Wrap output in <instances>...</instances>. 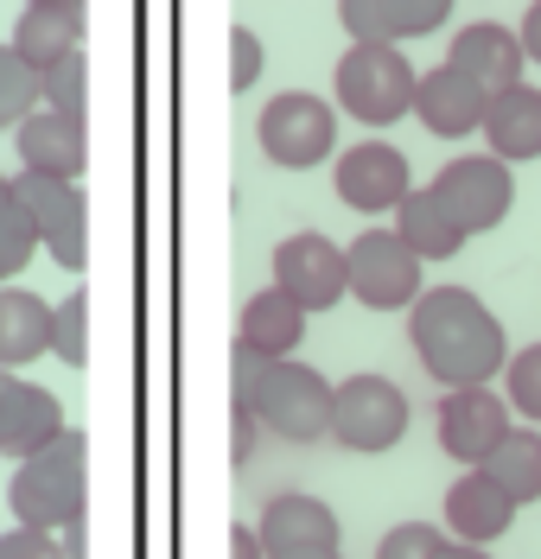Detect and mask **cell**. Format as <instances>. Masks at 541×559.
I'll return each instance as SVG.
<instances>
[{
    "mask_svg": "<svg viewBox=\"0 0 541 559\" xmlns=\"http://www.w3.org/2000/svg\"><path fill=\"white\" fill-rule=\"evenodd\" d=\"M516 38H522V51H529V64H541V0H529V13L516 20Z\"/></svg>",
    "mask_w": 541,
    "mask_h": 559,
    "instance_id": "35",
    "label": "cell"
},
{
    "mask_svg": "<svg viewBox=\"0 0 541 559\" xmlns=\"http://www.w3.org/2000/svg\"><path fill=\"white\" fill-rule=\"evenodd\" d=\"M433 559H491L484 547H471V540H439V554Z\"/></svg>",
    "mask_w": 541,
    "mask_h": 559,
    "instance_id": "38",
    "label": "cell"
},
{
    "mask_svg": "<svg viewBox=\"0 0 541 559\" xmlns=\"http://www.w3.org/2000/svg\"><path fill=\"white\" fill-rule=\"evenodd\" d=\"M331 185L338 198L357 210V216H396V204L414 191V173H408V153L389 146V140H357L331 159Z\"/></svg>",
    "mask_w": 541,
    "mask_h": 559,
    "instance_id": "12",
    "label": "cell"
},
{
    "mask_svg": "<svg viewBox=\"0 0 541 559\" xmlns=\"http://www.w3.org/2000/svg\"><path fill=\"white\" fill-rule=\"evenodd\" d=\"M274 286L299 299L306 312H331L338 299H351V261L344 248L319 236V229H293L287 242L274 248Z\"/></svg>",
    "mask_w": 541,
    "mask_h": 559,
    "instance_id": "11",
    "label": "cell"
},
{
    "mask_svg": "<svg viewBox=\"0 0 541 559\" xmlns=\"http://www.w3.org/2000/svg\"><path fill=\"white\" fill-rule=\"evenodd\" d=\"M230 426H236V445H230V452H236V464H243V457L255 452V432H261V419H255L243 401H230Z\"/></svg>",
    "mask_w": 541,
    "mask_h": 559,
    "instance_id": "34",
    "label": "cell"
},
{
    "mask_svg": "<svg viewBox=\"0 0 541 559\" xmlns=\"http://www.w3.org/2000/svg\"><path fill=\"white\" fill-rule=\"evenodd\" d=\"M408 432V394L389 376H351L331 388V439L344 452H396Z\"/></svg>",
    "mask_w": 541,
    "mask_h": 559,
    "instance_id": "7",
    "label": "cell"
},
{
    "mask_svg": "<svg viewBox=\"0 0 541 559\" xmlns=\"http://www.w3.org/2000/svg\"><path fill=\"white\" fill-rule=\"evenodd\" d=\"M20 7H77L83 13V0H20Z\"/></svg>",
    "mask_w": 541,
    "mask_h": 559,
    "instance_id": "39",
    "label": "cell"
},
{
    "mask_svg": "<svg viewBox=\"0 0 541 559\" xmlns=\"http://www.w3.org/2000/svg\"><path fill=\"white\" fill-rule=\"evenodd\" d=\"M484 471H491L522 509L541 502V432L536 426H509L504 439H497V452L484 457Z\"/></svg>",
    "mask_w": 541,
    "mask_h": 559,
    "instance_id": "25",
    "label": "cell"
},
{
    "mask_svg": "<svg viewBox=\"0 0 541 559\" xmlns=\"http://www.w3.org/2000/svg\"><path fill=\"white\" fill-rule=\"evenodd\" d=\"M45 108H58L71 121H90V58L83 51H71L64 64L45 70Z\"/></svg>",
    "mask_w": 541,
    "mask_h": 559,
    "instance_id": "29",
    "label": "cell"
},
{
    "mask_svg": "<svg viewBox=\"0 0 541 559\" xmlns=\"http://www.w3.org/2000/svg\"><path fill=\"white\" fill-rule=\"evenodd\" d=\"M408 344L414 362L439 388L497 382L509 362V331L471 286H433L408 306Z\"/></svg>",
    "mask_w": 541,
    "mask_h": 559,
    "instance_id": "1",
    "label": "cell"
},
{
    "mask_svg": "<svg viewBox=\"0 0 541 559\" xmlns=\"http://www.w3.org/2000/svg\"><path fill=\"white\" fill-rule=\"evenodd\" d=\"M306 306L287 299L281 286H268V293H255L243 318H236V344L255 349V356H293V349L306 344Z\"/></svg>",
    "mask_w": 541,
    "mask_h": 559,
    "instance_id": "23",
    "label": "cell"
},
{
    "mask_svg": "<svg viewBox=\"0 0 541 559\" xmlns=\"http://www.w3.org/2000/svg\"><path fill=\"white\" fill-rule=\"evenodd\" d=\"M433 191L446 198V210L466 223V236H491L497 223L516 204V178H509V159L497 153H459L433 173Z\"/></svg>",
    "mask_w": 541,
    "mask_h": 559,
    "instance_id": "9",
    "label": "cell"
},
{
    "mask_svg": "<svg viewBox=\"0 0 541 559\" xmlns=\"http://www.w3.org/2000/svg\"><path fill=\"white\" fill-rule=\"evenodd\" d=\"M261 64H268V51H261L255 26H230V90H255Z\"/></svg>",
    "mask_w": 541,
    "mask_h": 559,
    "instance_id": "32",
    "label": "cell"
},
{
    "mask_svg": "<svg viewBox=\"0 0 541 559\" xmlns=\"http://www.w3.org/2000/svg\"><path fill=\"white\" fill-rule=\"evenodd\" d=\"M268 559H344L338 547H268Z\"/></svg>",
    "mask_w": 541,
    "mask_h": 559,
    "instance_id": "37",
    "label": "cell"
},
{
    "mask_svg": "<svg viewBox=\"0 0 541 559\" xmlns=\"http://www.w3.org/2000/svg\"><path fill=\"white\" fill-rule=\"evenodd\" d=\"M351 261V299H363L369 312H408L427 286H421V254L401 242V229H363L357 242L344 248Z\"/></svg>",
    "mask_w": 541,
    "mask_h": 559,
    "instance_id": "8",
    "label": "cell"
},
{
    "mask_svg": "<svg viewBox=\"0 0 541 559\" xmlns=\"http://www.w3.org/2000/svg\"><path fill=\"white\" fill-rule=\"evenodd\" d=\"M255 134H261V153H268L281 173H313L325 159H338V115H331V103L313 96V90H281V96H268Z\"/></svg>",
    "mask_w": 541,
    "mask_h": 559,
    "instance_id": "5",
    "label": "cell"
},
{
    "mask_svg": "<svg viewBox=\"0 0 541 559\" xmlns=\"http://www.w3.org/2000/svg\"><path fill=\"white\" fill-rule=\"evenodd\" d=\"M509 426H516V407H509V394H491V382L446 388L439 407H433L439 452L459 457V464H484V457L497 452V439H504Z\"/></svg>",
    "mask_w": 541,
    "mask_h": 559,
    "instance_id": "10",
    "label": "cell"
},
{
    "mask_svg": "<svg viewBox=\"0 0 541 559\" xmlns=\"http://www.w3.org/2000/svg\"><path fill=\"white\" fill-rule=\"evenodd\" d=\"M7 509H13V522L45 527V534L90 515V432L64 426L45 452L20 457L13 484H7Z\"/></svg>",
    "mask_w": 541,
    "mask_h": 559,
    "instance_id": "3",
    "label": "cell"
},
{
    "mask_svg": "<svg viewBox=\"0 0 541 559\" xmlns=\"http://www.w3.org/2000/svg\"><path fill=\"white\" fill-rule=\"evenodd\" d=\"M255 527H261L268 547H338V515H331V502L306 496V489L268 496Z\"/></svg>",
    "mask_w": 541,
    "mask_h": 559,
    "instance_id": "22",
    "label": "cell"
},
{
    "mask_svg": "<svg viewBox=\"0 0 541 559\" xmlns=\"http://www.w3.org/2000/svg\"><path fill=\"white\" fill-rule=\"evenodd\" d=\"M230 401H243L261 432H281L293 445H313L331 432V382L319 369H306L299 356H255V349L236 344V362H230Z\"/></svg>",
    "mask_w": 541,
    "mask_h": 559,
    "instance_id": "2",
    "label": "cell"
},
{
    "mask_svg": "<svg viewBox=\"0 0 541 559\" xmlns=\"http://www.w3.org/2000/svg\"><path fill=\"white\" fill-rule=\"evenodd\" d=\"M13 146H20V166H26V173L83 178V166H90V134H83V121L58 115V108H33V115L13 128Z\"/></svg>",
    "mask_w": 541,
    "mask_h": 559,
    "instance_id": "17",
    "label": "cell"
},
{
    "mask_svg": "<svg viewBox=\"0 0 541 559\" xmlns=\"http://www.w3.org/2000/svg\"><path fill=\"white\" fill-rule=\"evenodd\" d=\"M452 0H338V26L351 38H421L433 26H446Z\"/></svg>",
    "mask_w": 541,
    "mask_h": 559,
    "instance_id": "19",
    "label": "cell"
},
{
    "mask_svg": "<svg viewBox=\"0 0 541 559\" xmlns=\"http://www.w3.org/2000/svg\"><path fill=\"white\" fill-rule=\"evenodd\" d=\"M504 382H509V407L529 419V426H541V344H529V349L509 356Z\"/></svg>",
    "mask_w": 541,
    "mask_h": 559,
    "instance_id": "30",
    "label": "cell"
},
{
    "mask_svg": "<svg viewBox=\"0 0 541 559\" xmlns=\"http://www.w3.org/2000/svg\"><path fill=\"white\" fill-rule=\"evenodd\" d=\"M516 496H509L484 464H466V477L446 489V527H452V540H471V547H491V540H504L509 522H516Z\"/></svg>",
    "mask_w": 541,
    "mask_h": 559,
    "instance_id": "14",
    "label": "cell"
},
{
    "mask_svg": "<svg viewBox=\"0 0 541 559\" xmlns=\"http://www.w3.org/2000/svg\"><path fill=\"white\" fill-rule=\"evenodd\" d=\"M7 45L45 76L51 64H64L71 51H83V13H77V7H20Z\"/></svg>",
    "mask_w": 541,
    "mask_h": 559,
    "instance_id": "24",
    "label": "cell"
},
{
    "mask_svg": "<svg viewBox=\"0 0 541 559\" xmlns=\"http://www.w3.org/2000/svg\"><path fill=\"white\" fill-rule=\"evenodd\" d=\"M446 64L466 70V76L478 83V90H484V96H497V90H516V83H522V70H529V51H522L516 26L478 20V26H459V33H452V51H446Z\"/></svg>",
    "mask_w": 541,
    "mask_h": 559,
    "instance_id": "13",
    "label": "cell"
},
{
    "mask_svg": "<svg viewBox=\"0 0 541 559\" xmlns=\"http://www.w3.org/2000/svg\"><path fill=\"white\" fill-rule=\"evenodd\" d=\"M51 312L33 286L0 280V369H26L38 356H51Z\"/></svg>",
    "mask_w": 541,
    "mask_h": 559,
    "instance_id": "20",
    "label": "cell"
},
{
    "mask_svg": "<svg viewBox=\"0 0 541 559\" xmlns=\"http://www.w3.org/2000/svg\"><path fill=\"white\" fill-rule=\"evenodd\" d=\"M64 432V407L58 394L38 382H20V376H0V457H33L45 452L51 439Z\"/></svg>",
    "mask_w": 541,
    "mask_h": 559,
    "instance_id": "15",
    "label": "cell"
},
{
    "mask_svg": "<svg viewBox=\"0 0 541 559\" xmlns=\"http://www.w3.org/2000/svg\"><path fill=\"white\" fill-rule=\"evenodd\" d=\"M230 559H268L261 527H230Z\"/></svg>",
    "mask_w": 541,
    "mask_h": 559,
    "instance_id": "36",
    "label": "cell"
},
{
    "mask_svg": "<svg viewBox=\"0 0 541 559\" xmlns=\"http://www.w3.org/2000/svg\"><path fill=\"white\" fill-rule=\"evenodd\" d=\"M0 559H64V547H58V534H45V527L13 522V534H0Z\"/></svg>",
    "mask_w": 541,
    "mask_h": 559,
    "instance_id": "33",
    "label": "cell"
},
{
    "mask_svg": "<svg viewBox=\"0 0 541 559\" xmlns=\"http://www.w3.org/2000/svg\"><path fill=\"white\" fill-rule=\"evenodd\" d=\"M51 356L71 362V369L90 362V293H83V280H77V293H64L58 312H51Z\"/></svg>",
    "mask_w": 541,
    "mask_h": 559,
    "instance_id": "28",
    "label": "cell"
},
{
    "mask_svg": "<svg viewBox=\"0 0 541 559\" xmlns=\"http://www.w3.org/2000/svg\"><path fill=\"white\" fill-rule=\"evenodd\" d=\"M38 248H45L38 242V223L26 216L20 191H13V178H0V280H20Z\"/></svg>",
    "mask_w": 541,
    "mask_h": 559,
    "instance_id": "26",
    "label": "cell"
},
{
    "mask_svg": "<svg viewBox=\"0 0 541 559\" xmlns=\"http://www.w3.org/2000/svg\"><path fill=\"white\" fill-rule=\"evenodd\" d=\"M484 103H491V96L452 64L421 70V83H414V121L439 140H459V134H471V128H484Z\"/></svg>",
    "mask_w": 541,
    "mask_h": 559,
    "instance_id": "16",
    "label": "cell"
},
{
    "mask_svg": "<svg viewBox=\"0 0 541 559\" xmlns=\"http://www.w3.org/2000/svg\"><path fill=\"white\" fill-rule=\"evenodd\" d=\"M439 540H446V534H433V522H401V527L383 534L376 559H433L439 554Z\"/></svg>",
    "mask_w": 541,
    "mask_h": 559,
    "instance_id": "31",
    "label": "cell"
},
{
    "mask_svg": "<svg viewBox=\"0 0 541 559\" xmlns=\"http://www.w3.org/2000/svg\"><path fill=\"white\" fill-rule=\"evenodd\" d=\"M414 83L421 70L389 38H351V51L331 70V96L357 128H396L401 115H414Z\"/></svg>",
    "mask_w": 541,
    "mask_h": 559,
    "instance_id": "4",
    "label": "cell"
},
{
    "mask_svg": "<svg viewBox=\"0 0 541 559\" xmlns=\"http://www.w3.org/2000/svg\"><path fill=\"white\" fill-rule=\"evenodd\" d=\"M484 146L509 159V166H522V159H541V90L522 76L516 90H497L491 103H484Z\"/></svg>",
    "mask_w": 541,
    "mask_h": 559,
    "instance_id": "18",
    "label": "cell"
},
{
    "mask_svg": "<svg viewBox=\"0 0 541 559\" xmlns=\"http://www.w3.org/2000/svg\"><path fill=\"white\" fill-rule=\"evenodd\" d=\"M396 229H401V242L414 248L421 261H452V254L471 242L466 223L446 210V198H439L433 185H414V191L396 204Z\"/></svg>",
    "mask_w": 541,
    "mask_h": 559,
    "instance_id": "21",
    "label": "cell"
},
{
    "mask_svg": "<svg viewBox=\"0 0 541 559\" xmlns=\"http://www.w3.org/2000/svg\"><path fill=\"white\" fill-rule=\"evenodd\" d=\"M13 191H20L26 216L38 223L45 254H51L64 274L83 280V267H90V204H83V185H77V178H51V173H20Z\"/></svg>",
    "mask_w": 541,
    "mask_h": 559,
    "instance_id": "6",
    "label": "cell"
},
{
    "mask_svg": "<svg viewBox=\"0 0 541 559\" xmlns=\"http://www.w3.org/2000/svg\"><path fill=\"white\" fill-rule=\"evenodd\" d=\"M33 108H45V76L13 45H0V128H20Z\"/></svg>",
    "mask_w": 541,
    "mask_h": 559,
    "instance_id": "27",
    "label": "cell"
}]
</instances>
